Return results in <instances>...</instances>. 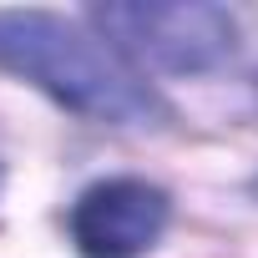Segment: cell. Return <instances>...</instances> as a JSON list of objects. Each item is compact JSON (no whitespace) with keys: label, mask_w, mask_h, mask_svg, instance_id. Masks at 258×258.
Segmentation results:
<instances>
[{"label":"cell","mask_w":258,"mask_h":258,"mask_svg":"<svg viewBox=\"0 0 258 258\" xmlns=\"http://www.w3.org/2000/svg\"><path fill=\"white\" fill-rule=\"evenodd\" d=\"M91 21L126 61H152L162 71H208L233 51V16L203 0H172V6H96Z\"/></svg>","instance_id":"obj_2"},{"label":"cell","mask_w":258,"mask_h":258,"mask_svg":"<svg viewBox=\"0 0 258 258\" xmlns=\"http://www.w3.org/2000/svg\"><path fill=\"white\" fill-rule=\"evenodd\" d=\"M167 192L142 177H106L71 208V238L81 258H142L167 228Z\"/></svg>","instance_id":"obj_3"},{"label":"cell","mask_w":258,"mask_h":258,"mask_svg":"<svg viewBox=\"0 0 258 258\" xmlns=\"http://www.w3.org/2000/svg\"><path fill=\"white\" fill-rule=\"evenodd\" d=\"M0 66L101 126H157L162 96L111 41L51 11H0Z\"/></svg>","instance_id":"obj_1"}]
</instances>
